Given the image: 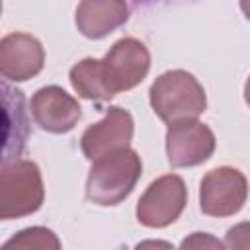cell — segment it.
<instances>
[{"mask_svg": "<svg viewBox=\"0 0 250 250\" xmlns=\"http://www.w3.org/2000/svg\"><path fill=\"white\" fill-rule=\"evenodd\" d=\"M45 51L29 33H8L0 41V74L12 82H23L41 72Z\"/></svg>", "mask_w": 250, "mask_h": 250, "instance_id": "9c48e42d", "label": "cell"}, {"mask_svg": "<svg viewBox=\"0 0 250 250\" xmlns=\"http://www.w3.org/2000/svg\"><path fill=\"white\" fill-rule=\"evenodd\" d=\"M178 250H227V246L209 232H191L182 240Z\"/></svg>", "mask_w": 250, "mask_h": 250, "instance_id": "5bb4252c", "label": "cell"}, {"mask_svg": "<svg viewBox=\"0 0 250 250\" xmlns=\"http://www.w3.org/2000/svg\"><path fill=\"white\" fill-rule=\"evenodd\" d=\"M133 131H135V123L131 113L119 105H111L107 107L104 119L90 125L82 133L80 137L82 152L88 160H98L117 150L129 148Z\"/></svg>", "mask_w": 250, "mask_h": 250, "instance_id": "ba28073f", "label": "cell"}, {"mask_svg": "<svg viewBox=\"0 0 250 250\" xmlns=\"http://www.w3.org/2000/svg\"><path fill=\"white\" fill-rule=\"evenodd\" d=\"M240 10L244 12V16H246V20H250V2H248V0H244V2H240Z\"/></svg>", "mask_w": 250, "mask_h": 250, "instance_id": "e0dca14e", "label": "cell"}, {"mask_svg": "<svg viewBox=\"0 0 250 250\" xmlns=\"http://www.w3.org/2000/svg\"><path fill=\"white\" fill-rule=\"evenodd\" d=\"M215 135L209 125L197 119H186L168 125L166 154L174 168H188L203 164L215 150Z\"/></svg>", "mask_w": 250, "mask_h": 250, "instance_id": "52a82bcc", "label": "cell"}, {"mask_svg": "<svg viewBox=\"0 0 250 250\" xmlns=\"http://www.w3.org/2000/svg\"><path fill=\"white\" fill-rule=\"evenodd\" d=\"M129 20V6L119 0H88L76 8V27L88 39H102Z\"/></svg>", "mask_w": 250, "mask_h": 250, "instance_id": "8fae6325", "label": "cell"}, {"mask_svg": "<svg viewBox=\"0 0 250 250\" xmlns=\"http://www.w3.org/2000/svg\"><path fill=\"white\" fill-rule=\"evenodd\" d=\"M227 250H250V223H238L227 230Z\"/></svg>", "mask_w": 250, "mask_h": 250, "instance_id": "9a60e30c", "label": "cell"}, {"mask_svg": "<svg viewBox=\"0 0 250 250\" xmlns=\"http://www.w3.org/2000/svg\"><path fill=\"white\" fill-rule=\"evenodd\" d=\"M135 250H176L170 242H166V240H143V242H139L137 246H135Z\"/></svg>", "mask_w": 250, "mask_h": 250, "instance_id": "2e32d148", "label": "cell"}, {"mask_svg": "<svg viewBox=\"0 0 250 250\" xmlns=\"http://www.w3.org/2000/svg\"><path fill=\"white\" fill-rule=\"evenodd\" d=\"M248 197L246 176L230 166L209 170L199 186V207L209 217H230L238 213Z\"/></svg>", "mask_w": 250, "mask_h": 250, "instance_id": "8992f818", "label": "cell"}, {"mask_svg": "<svg viewBox=\"0 0 250 250\" xmlns=\"http://www.w3.org/2000/svg\"><path fill=\"white\" fill-rule=\"evenodd\" d=\"M141 172L143 162L133 148H123L98 158L88 172L86 197L96 205H117L133 191Z\"/></svg>", "mask_w": 250, "mask_h": 250, "instance_id": "7a4b0ae2", "label": "cell"}, {"mask_svg": "<svg viewBox=\"0 0 250 250\" xmlns=\"http://www.w3.org/2000/svg\"><path fill=\"white\" fill-rule=\"evenodd\" d=\"M2 250H61V240L47 227H27L6 240Z\"/></svg>", "mask_w": 250, "mask_h": 250, "instance_id": "4fadbf2b", "label": "cell"}, {"mask_svg": "<svg viewBox=\"0 0 250 250\" xmlns=\"http://www.w3.org/2000/svg\"><path fill=\"white\" fill-rule=\"evenodd\" d=\"M244 100H246V104L250 105V76H248V80H246V84H244Z\"/></svg>", "mask_w": 250, "mask_h": 250, "instance_id": "ac0fdd59", "label": "cell"}, {"mask_svg": "<svg viewBox=\"0 0 250 250\" xmlns=\"http://www.w3.org/2000/svg\"><path fill=\"white\" fill-rule=\"evenodd\" d=\"M45 189L39 166L31 160H14L0 170V219H20L43 205Z\"/></svg>", "mask_w": 250, "mask_h": 250, "instance_id": "3957f363", "label": "cell"}, {"mask_svg": "<svg viewBox=\"0 0 250 250\" xmlns=\"http://www.w3.org/2000/svg\"><path fill=\"white\" fill-rule=\"evenodd\" d=\"M31 115L49 133H68L78 123L82 111L78 102L61 86H43L31 98Z\"/></svg>", "mask_w": 250, "mask_h": 250, "instance_id": "30bf717a", "label": "cell"}, {"mask_svg": "<svg viewBox=\"0 0 250 250\" xmlns=\"http://www.w3.org/2000/svg\"><path fill=\"white\" fill-rule=\"evenodd\" d=\"M70 84L78 92V96L86 100H96V102H107V94L102 86L100 72H98V59H82L70 68Z\"/></svg>", "mask_w": 250, "mask_h": 250, "instance_id": "7c38bea8", "label": "cell"}, {"mask_svg": "<svg viewBox=\"0 0 250 250\" xmlns=\"http://www.w3.org/2000/svg\"><path fill=\"white\" fill-rule=\"evenodd\" d=\"M150 68V53L135 37H123L111 45L104 59H98L102 86L111 100L115 94L135 88Z\"/></svg>", "mask_w": 250, "mask_h": 250, "instance_id": "277c9868", "label": "cell"}, {"mask_svg": "<svg viewBox=\"0 0 250 250\" xmlns=\"http://www.w3.org/2000/svg\"><path fill=\"white\" fill-rule=\"evenodd\" d=\"M150 105L168 125L197 119L207 107V96L199 80L188 70L176 68L160 74L150 86Z\"/></svg>", "mask_w": 250, "mask_h": 250, "instance_id": "6da1fadb", "label": "cell"}, {"mask_svg": "<svg viewBox=\"0 0 250 250\" xmlns=\"http://www.w3.org/2000/svg\"><path fill=\"white\" fill-rule=\"evenodd\" d=\"M188 189L178 174L156 178L141 195L137 203V221L150 229H164L172 225L184 211Z\"/></svg>", "mask_w": 250, "mask_h": 250, "instance_id": "5b68a950", "label": "cell"}]
</instances>
